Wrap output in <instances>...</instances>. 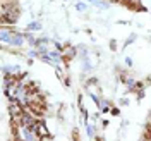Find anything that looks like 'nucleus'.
Wrapping results in <instances>:
<instances>
[{
  "mask_svg": "<svg viewBox=\"0 0 151 141\" xmlns=\"http://www.w3.org/2000/svg\"><path fill=\"white\" fill-rule=\"evenodd\" d=\"M26 110L33 117H38V119L43 117L45 112H47V102H45V98L41 95H36V96L29 98L28 102H26Z\"/></svg>",
  "mask_w": 151,
  "mask_h": 141,
  "instance_id": "nucleus-1",
  "label": "nucleus"
},
{
  "mask_svg": "<svg viewBox=\"0 0 151 141\" xmlns=\"http://www.w3.org/2000/svg\"><path fill=\"white\" fill-rule=\"evenodd\" d=\"M24 91H26L28 96H36V95H40V85L31 81L28 85H24Z\"/></svg>",
  "mask_w": 151,
  "mask_h": 141,
  "instance_id": "nucleus-2",
  "label": "nucleus"
},
{
  "mask_svg": "<svg viewBox=\"0 0 151 141\" xmlns=\"http://www.w3.org/2000/svg\"><path fill=\"white\" fill-rule=\"evenodd\" d=\"M120 4L125 5L127 9H131V10H142V7L137 4V0H136V2H134V0H120Z\"/></svg>",
  "mask_w": 151,
  "mask_h": 141,
  "instance_id": "nucleus-3",
  "label": "nucleus"
},
{
  "mask_svg": "<svg viewBox=\"0 0 151 141\" xmlns=\"http://www.w3.org/2000/svg\"><path fill=\"white\" fill-rule=\"evenodd\" d=\"M72 141H81L79 140V131H77V129L72 131Z\"/></svg>",
  "mask_w": 151,
  "mask_h": 141,
  "instance_id": "nucleus-4",
  "label": "nucleus"
},
{
  "mask_svg": "<svg viewBox=\"0 0 151 141\" xmlns=\"http://www.w3.org/2000/svg\"><path fill=\"white\" fill-rule=\"evenodd\" d=\"M112 2H120V0H112Z\"/></svg>",
  "mask_w": 151,
  "mask_h": 141,
  "instance_id": "nucleus-5",
  "label": "nucleus"
}]
</instances>
